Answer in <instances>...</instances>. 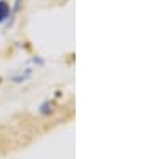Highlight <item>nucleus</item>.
<instances>
[{"instance_id": "1", "label": "nucleus", "mask_w": 161, "mask_h": 159, "mask_svg": "<svg viewBox=\"0 0 161 159\" xmlns=\"http://www.w3.org/2000/svg\"><path fill=\"white\" fill-rule=\"evenodd\" d=\"M8 15H10V7H8L7 2L2 0V2H0V23L5 21L8 18Z\"/></svg>"}]
</instances>
